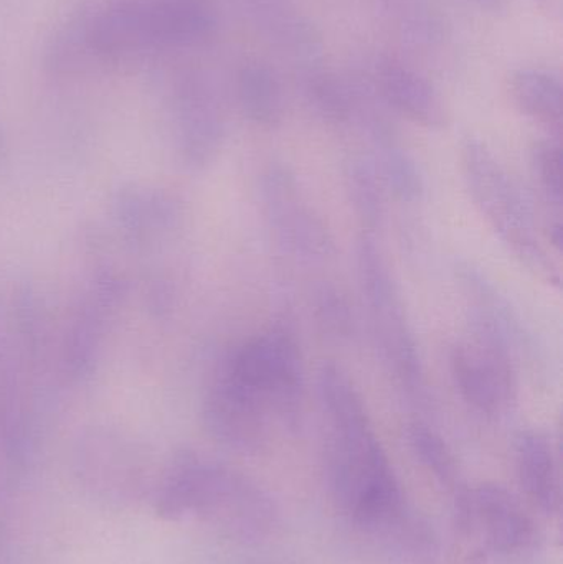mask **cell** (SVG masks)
<instances>
[{
	"label": "cell",
	"mask_w": 563,
	"mask_h": 564,
	"mask_svg": "<svg viewBox=\"0 0 563 564\" xmlns=\"http://www.w3.org/2000/svg\"><path fill=\"white\" fill-rule=\"evenodd\" d=\"M463 2L481 10V12L488 13L505 12L506 7H508V0H463Z\"/></svg>",
	"instance_id": "24"
},
{
	"label": "cell",
	"mask_w": 563,
	"mask_h": 564,
	"mask_svg": "<svg viewBox=\"0 0 563 564\" xmlns=\"http://www.w3.org/2000/svg\"><path fill=\"white\" fill-rule=\"evenodd\" d=\"M509 91L522 115L551 131H561L563 89L557 75L541 68L518 69L512 73Z\"/></svg>",
	"instance_id": "17"
},
{
	"label": "cell",
	"mask_w": 563,
	"mask_h": 564,
	"mask_svg": "<svg viewBox=\"0 0 563 564\" xmlns=\"http://www.w3.org/2000/svg\"><path fill=\"white\" fill-rule=\"evenodd\" d=\"M251 29L297 65H317L320 33L294 0H228Z\"/></svg>",
	"instance_id": "13"
},
{
	"label": "cell",
	"mask_w": 563,
	"mask_h": 564,
	"mask_svg": "<svg viewBox=\"0 0 563 564\" xmlns=\"http://www.w3.org/2000/svg\"><path fill=\"white\" fill-rule=\"evenodd\" d=\"M314 295V312L324 332L334 338L350 337L354 324L347 299L331 284L317 289Z\"/></svg>",
	"instance_id": "23"
},
{
	"label": "cell",
	"mask_w": 563,
	"mask_h": 564,
	"mask_svg": "<svg viewBox=\"0 0 563 564\" xmlns=\"http://www.w3.org/2000/svg\"><path fill=\"white\" fill-rule=\"evenodd\" d=\"M463 178L472 200L509 253L548 284L561 285V271L539 231L531 202L495 152L475 135L459 149Z\"/></svg>",
	"instance_id": "3"
},
{
	"label": "cell",
	"mask_w": 563,
	"mask_h": 564,
	"mask_svg": "<svg viewBox=\"0 0 563 564\" xmlns=\"http://www.w3.org/2000/svg\"><path fill=\"white\" fill-rule=\"evenodd\" d=\"M75 476L93 499L121 509L152 499L158 484L148 457L134 444L108 436L79 444Z\"/></svg>",
	"instance_id": "9"
},
{
	"label": "cell",
	"mask_w": 563,
	"mask_h": 564,
	"mask_svg": "<svg viewBox=\"0 0 563 564\" xmlns=\"http://www.w3.org/2000/svg\"><path fill=\"white\" fill-rule=\"evenodd\" d=\"M456 280L468 308V327L505 345L519 361L535 350L532 335L526 328L518 308L495 281L472 263L456 268Z\"/></svg>",
	"instance_id": "11"
},
{
	"label": "cell",
	"mask_w": 563,
	"mask_h": 564,
	"mask_svg": "<svg viewBox=\"0 0 563 564\" xmlns=\"http://www.w3.org/2000/svg\"><path fill=\"white\" fill-rule=\"evenodd\" d=\"M303 89L311 108L324 121L346 124L356 119L360 86L344 83L339 76L313 65L304 68Z\"/></svg>",
	"instance_id": "19"
},
{
	"label": "cell",
	"mask_w": 563,
	"mask_h": 564,
	"mask_svg": "<svg viewBox=\"0 0 563 564\" xmlns=\"http://www.w3.org/2000/svg\"><path fill=\"white\" fill-rule=\"evenodd\" d=\"M346 187L366 234L380 227L386 214V187L369 155H357L346 165Z\"/></svg>",
	"instance_id": "21"
},
{
	"label": "cell",
	"mask_w": 563,
	"mask_h": 564,
	"mask_svg": "<svg viewBox=\"0 0 563 564\" xmlns=\"http://www.w3.org/2000/svg\"><path fill=\"white\" fill-rule=\"evenodd\" d=\"M202 413L210 436L240 454L258 453L268 443L274 421L257 400L217 371L205 394Z\"/></svg>",
	"instance_id": "10"
},
{
	"label": "cell",
	"mask_w": 563,
	"mask_h": 564,
	"mask_svg": "<svg viewBox=\"0 0 563 564\" xmlns=\"http://www.w3.org/2000/svg\"><path fill=\"white\" fill-rule=\"evenodd\" d=\"M356 121L366 129L370 142V161L382 178L386 191L399 200L413 204L423 195V177L413 155L407 151L382 112L376 108L369 89L364 93Z\"/></svg>",
	"instance_id": "14"
},
{
	"label": "cell",
	"mask_w": 563,
	"mask_h": 564,
	"mask_svg": "<svg viewBox=\"0 0 563 564\" xmlns=\"http://www.w3.org/2000/svg\"><path fill=\"white\" fill-rule=\"evenodd\" d=\"M177 115L185 162L192 167H205L217 158L227 132L224 102L217 89L204 76H188L178 95Z\"/></svg>",
	"instance_id": "12"
},
{
	"label": "cell",
	"mask_w": 563,
	"mask_h": 564,
	"mask_svg": "<svg viewBox=\"0 0 563 564\" xmlns=\"http://www.w3.org/2000/svg\"><path fill=\"white\" fill-rule=\"evenodd\" d=\"M260 207L278 250L294 263L317 267L336 254L329 228L288 165L273 162L261 172Z\"/></svg>",
	"instance_id": "6"
},
{
	"label": "cell",
	"mask_w": 563,
	"mask_h": 564,
	"mask_svg": "<svg viewBox=\"0 0 563 564\" xmlns=\"http://www.w3.org/2000/svg\"><path fill=\"white\" fill-rule=\"evenodd\" d=\"M515 466L526 499L545 516H557L562 503L561 470L551 436L538 427L519 431Z\"/></svg>",
	"instance_id": "16"
},
{
	"label": "cell",
	"mask_w": 563,
	"mask_h": 564,
	"mask_svg": "<svg viewBox=\"0 0 563 564\" xmlns=\"http://www.w3.org/2000/svg\"><path fill=\"white\" fill-rule=\"evenodd\" d=\"M217 373L267 408L278 423L288 427L300 423L306 371L300 344L286 325H271L235 347Z\"/></svg>",
	"instance_id": "4"
},
{
	"label": "cell",
	"mask_w": 563,
	"mask_h": 564,
	"mask_svg": "<svg viewBox=\"0 0 563 564\" xmlns=\"http://www.w3.org/2000/svg\"><path fill=\"white\" fill-rule=\"evenodd\" d=\"M407 440L416 460L425 467L426 473L432 474L433 479L439 480L443 487L455 490V494L462 489L455 456L435 430L429 424L415 421L407 430Z\"/></svg>",
	"instance_id": "22"
},
{
	"label": "cell",
	"mask_w": 563,
	"mask_h": 564,
	"mask_svg": "<svg viewBox=\"0 0 563 564\" xmlns=\"http://www.w3.org/2000/svg\"><path fill=\"white\" fill-rule=\"evenodd\" d=\"M519 364L505 345L473 327L450 350V370L459 397L489 420L505 416L518 401Z\"/></svg>",
	"instance_id": "8"
},
{
	"label": "cell",
	"mask_w": 563,
	"mask_h": 564,
	"mask_svg": "<svg viewBox=\"0 0 563 564\" xmlns=\"http://www.w3.org/2000/svg\"><path fill=\"white\" fill-rule=\"evenodd\" d=\"M152 503L161 519L204 523L245 542L268 539L280 527V509L257 480L192 451L159 476Z\"/></svg>",
	"instance_id": "2"
},
{
	"label": "cell",
	"mask_w": 563,
	"mask_h": 564,
	"mask_svg": "<svg viewBox=\"0 0 563 564\" xmlns=\"http://www.w3.org/2000/svg\"><path fill=\"white\" fill-rule=\"evenodd\" d=\"M531 169L542 200L551 210V221L548 225L549 243L561 251L562 248V204H563V171L562 148L559 139H539L531 148Z\"/></svg>",
	"instance_id": "20"
},
{
	"label": "cell",
	"mask_w": 563,
	"mask_h": 564,
	"mask_svg": "<svg viewBox=\"0 0 563 564\" xmlns=\"http://www.w3.org/2000/svg\"><path fill=\"white\" fill-rule=\"evenodd\" d=\"M317 394L326 417L327 484L337 509L354 525L390 529L402 519V489L359 390L343 368L327 364L317 373Z\"/></svg>",
	"instance_id": "1"
},
{
	"label": "cell",
	"mask_w": 563,
	"mask_h": 564,
	"mask_svg": "<svg viewBox=\"0 0 563 564\" xmlns=\"http://www.w3.org/2000/svg\"><path fill=\"white\" fill-rule=\"evenodd\" d=\"M237 96L243 115L263 128L283 118L284 96L277 73L261 62H248L237 75Z\"/></svg>",
	"instance_id": "18"
},
{
	"label": "cell",
	"mask_w": 563,
	"mask_h": 564,
	"mask_svg": "<svg viewBox=\"0 0 563 564\" xmlns=\"http://www.w3.org/2000/svg\"><path fill=\"white\" fill-rule=\"evenodd\" d=\"M458 535L479 558L521 555L534 549L539 532L528 507L498 484L462 487L455 494Z\"/></svg>",
	"instance_id": "7"
},
{
	"label": "cell",
	"mask_w": 563,
	"mask_h": 564,
	"mask_svg": "<svg viewBox=\"0 0 563 564\" xmlns=\"http://www.w3.org/2000/svg\"><path fill=\"white\" fill-rule=\"evenodd\" d=\"M357 280L373 340L387 370L412 397H423L425 371L402 292L377 245L376 235H360L356 245Z\"/></svg>",
	"instance_id": "5"
},
{
	"label": "cell",
	"mask_w": 563,
	"mask_h": 564,
	"mask_svg": "<svg viewBox=\"0 0 563 564\" xmlns=\"http://www.w3.org/2000/svg\"><path fill=\"white\" fill-rule=\"evenodd\" d=\"M377 98L413 124L443 129L448 124V109L439 89L412 66L393 58H382L373 66Z\"/></svg>",
	"instance_id": "15"
}]
</instances>
